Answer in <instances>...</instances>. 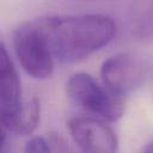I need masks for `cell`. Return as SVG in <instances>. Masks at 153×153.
Wrapping results in <instances>:
<instances>
[{
    "instance_id": "6da1fadb",
    "label": "cell",
    "mask_w": 153,
    "mask_h": 153,
    "mask_svg": "<svg viewBox=\"0 0 153 153\" xmlns=\"http://www.w3.org/2000/svg\"><path fill=\"white\" fill-rule=\"evenodd\" d=\"M54 59L74 63L106 47L116 36L112 18L99 13L50 16L37 19Z\"/></svg>"
},
{
    "instance_id": "7a4b0ae2",
    "label": "cell",
    "mask_w": 153,
    "mask_h": 153,
    "mask_svg": "<svg viewBox=\"0 0 153 153\" xmlns=\"http://www.w3.org/2000/svg\"><path fill=\"white\" fill-rule=\"evenodd\" d=\"M12 42L16 56L27 75L37 80L51 76L55 59L37 20L20 24L13 32Z\"/></svg>"
},
{
    "instance_id": "3957f363",
    "label": "cell",
    "mask_w": 153,
    "mask_h": 153,
    "mask_svg": "<svg viewBox=\"0 0 153 153\" xmlns=\"http://www.w3.org/2000/svg\"><path fill=\"white\" fill-rule=\"evenodd\" d=\"M67 93L74 104L103 121L115 122L123 115V103L90 74L78 72L67 81Z\"/></svg>"
},
{
    "instance_id": "277c9868",
    "label": "cell",
    "mask_w": 153,
    "mask_h": 153,
    "mask_svg": "<svg viewBox=\"0 0 153 153\" xmlns=\"http://www.w3.org/2000/svg\"><path fill=\"white\" fill-rule=\"evenodd\" d=\"M68 129L73 142L81 153H117L118 140L105 121L76 116L69 120Z\"/></svg>"
},
{
    "instance_id": "5b68a950",
    "label": "cell",
    "mask_w": 153,
    "mask_h": 153,
    "mask_svg": "<svg viewBox=\"0 0 153 153\" xmlns=\"http://www.w3.org/2000/svg\"><path fill=\"white\" fill-rule=\"evenodd\" d=\"M103 85L115 96L123 97L137 88L143 80V67L128 53H118L108 57L100 66Z\"/></svg>"
},
{
    "instance_id": "8992f818",
    "label": "cell",
    "mask_w": 153,
    "mask_h": 153,
    "mask_svg": "<svg viewBox=\"0 0 153 153\" xmlns=\"http://www.w3.org/2000/svg\"><path fill=\"white\" fill-rule=\"evenodd\" d=\"M25 100L18 72L4 43L0 47V105L1 127L7 128L20 114Z\"/></svg>"
},
{
    "instance_id": "52a82bcc",
    "label": "cell",
    "mask_w": 153,
    "mask_h": 153,
    "mask_svg": "<svg viewBox=\"0 0 153 153\" xmlns=\"http://www.w3.org/2000/svg\"><path fill=\"white\" fill-rule=\"evenodd\" d=\"M129 31L142 42L153 41V0H137L129 13Z\"/></svg>"
},
{
    "instance_id": "ba28073f",
    "label": "cell",
    "mask_w": 153,
    "mask_h": 153,
    "mask_svg": "<svg viewBox=\"0 0 153 153\" xmlns=\"http://www.w3.org/2000/svg\"><path fill=\"white\" fill-rule=\"evenodd\" d=\"M41 118V103L37 98L25 100L23 110L7 127L2 128L6 133H14L17 135H30L37 128Z\"/></svg>"
},
{
    "instance_id": "9c48e42d",
    "label": "cell",
    "mask_w": 153,
    "mask_h": 153,
    "mask_svg": "<svg viewBox=\"0 0 153 153\" xmlns=\"http://www.w3.org/2000/svg\"><path fill=\"white\" fill-rule=\"evenodd\" d=\"M24 153H54L48 137L32 136L27 140L24 147Z\"/></svg>"
},
{
    "instance_id": "30bf717a",
    "label": "cell",
    "mask_w": 153,
    "mask_h": 153,
    "mask_svg": "<svg viewBox=\"0 0 153 153\" xmlns=\"http://www.w3.org/2000/svg\"><path fill=\"white\" fill-rule=\"evenodd\" d=\"M48 140L51 145L54 153H76L72 145H69V142H67L66 139L59 133H50Z\"/></svg>"
},
{
    "instance_id": "8fae6325",
    "label": "cell",
    "mask_w": 153,
    "mask_h": 153,
    "mask_svg": "<svg viewBox=\"0 0 153 153\" xmlns=\"http://www.w3.org/2000/svg\"><path fill=\"white\" fill-rule=\"evenodd\" d=\"M141 153H153V141L147 143L143 148H142V152Z\"/></svg>"
},
{
    "instance_id": "7c38bea8",
    "label": "cell",
    "mask_w": 153,
    "mask_h": 153,
    "mask_svg": "<svg viewBox=\"0 0 153 153\" xmlns=\"http://www.w3.org/2000/svg\"><path fill=\"white\" fill-rule=\"evenodd\" d=\"M1 153H5V151H4V149H1Z\"/></svg>"
}]
</instances>
